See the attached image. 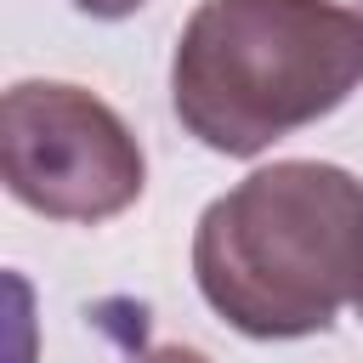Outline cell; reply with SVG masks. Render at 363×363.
<instances>
[{
	"label": "cell",
	"mask_w": 363,
	"mask_h": 363,
	"mask_svg": "<svg viewBox=\"0 0 363 363\" xmlns=\"http://www.w3.org/2000/svg\"><path fill=\"white\" fill-rule=\"evenodd\" d=\"M193 278L250 340L323 335L363 284V182L318 159L250 170L199 216Z\"/></svg>",
	"instance_id": "cell-1"
},
{
	"label": "cell",
	"mask_w": 363,
	"mask_h": 363,
	"mask_svg": "<svg viewBox=\"0 0 363 363\" xmlns=\"http://www.w3.org/2000/svg\"><path fill=\"white\" fill-rule=\"evenodd\" d=\"M352 306H357V318H363V284H357V295H352Z\"/></svg>",
	"instance_id": "cell-6"
},
{
	"label": "cell",
	"mask_w": 363,
	"mask_h": 363,
	"mask_svg": "<svg viewBox=\"0 0 363 363\" xmlns=\"http://www.w3.org/2000/svg\"><path fill=\"white\" fill-rule=\"evenodd\" d=\"M0 176L45 221H108L142 199L147 159L102 96L23 79L0 96Z\"/></svg>",
	"instance_id": "cell-3"
},
{
	"label": "cell",
	"mask_w": 363,
	"mask_h": 363,
	"mask_svg": "<svg viewBox=\"0 0 363 363\" xmlns=\"http://www.w3.org/2000/svg\"><path fill=\"white\" fill-rule=\"evenodd\" d=\"M363 85V11L335 0H204L170 57V102L210 153L255 159Z\"/></svg>",
	"instance_id": "cell-2"
},
{
	"label": "cell",
	"mask_w": 363,
	"mask_h": 363,
	"mask_svg": "<svg viewBox=\"0 0 363 363\" xmlns=\"http://www.w3.org/2000/svg\"><path fill=\"white\" fill-rule=\"evenodd\" d=\"M130 363H210V357L193 352V346H147V352H136Z\"/></svg>",
	"instance_id": "cell-5"
},
{
	"label": "cell",
	"mask_w": 363,
	"mask_h": 363,
	"mask_svg": "<svg viewBox=\"0 0 363 363\" xmlns=\"http://www.w3.org/2000/svg\"><path fill=\"white\" fill-rule=\"evenodd\" d=\"M85 17H102V23H113V17H130V11H142L147 0H74Z\"/></svg>",
	"instance_id": "cell-4"
}]
</instances>
